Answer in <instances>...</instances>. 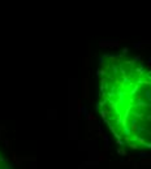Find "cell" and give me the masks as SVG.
<instances>
[{
	"label": "cell",
	"instance_id": "obj_1",
	"mask_svg": "<svg viewBox=\"0 0 151 169\" xmlns=\"http://www.w3.org/2000/svg\"><path fill=\"white\" fill-rule=\"evenodd\" d=\"M99 112L132 148H151V70L136 57L106 56L99 69Z\"/></svg>",
	"mask_w": 151,
	"mask_h": 169
}]
</instances>
